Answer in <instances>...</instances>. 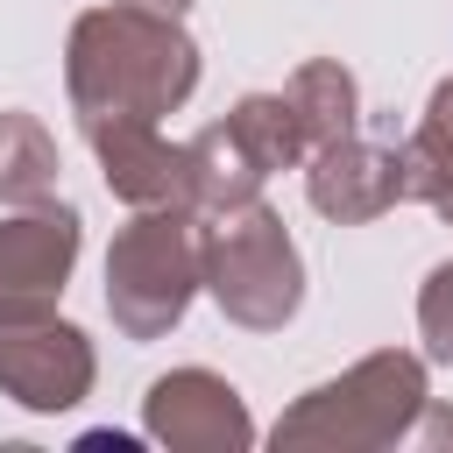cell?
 <instances>
[{
  "mask_svg": "<svg viewBox=\"0 0 453 453\" xmlns=\"http://www.w3.org/2000/svg\"><path fill=\"white\" fill-rule=\"evenodd\" d=\"M64 78H71L78 127L85 120H163V113H177L191 99L198 50L177 28V14L113 0V7L78 14Z\"/></svg>",
  "mask_w": 453,
  "mask_h": 453,
  "instance_id": "6da1fadb",
  "label": "cell"
},
{
  "mask_svg": "<svg viewBox=\"0 0 453 453\" xmlns=\"http://www.w3.org/2000/svg\"><path fill=\"white\" fill-rule=\"evenodd\" d=\"M0 389L28 411H71L92 389V347L64 319H0Z\"/></svg>",
  "mask_w": 453,
  "mask_h": 453,
  "instance_id": "8992f818",
  "label": "cell"
},
{
  "mask_svg": "<svg viewBox=\"0 0 453 453\" xmlns=\"http://www.w3.org/2000/svg\"><path fill=\"white\" fill-rule=\"evenodd\" d=\"M205 283V234L177 205H134L106 255V311L127 340H156L184 319L191 290Z\"/></svg>",
  "mask_w": 453,
  "mask_h": 453,
  "instance_id": "7a4b0ae2",
  "label": "cell"
},
{
  "mask_svg": "<svg viewBox=\"0 0 453 453\" xmlns=\"http://www.w3.org/2000/svg\"><path fill=\"white\" fill-rule=\"evenodd\" d=\"M418 326H425L432 354H439V361H453V262H439V269L425 276V297H418Z\"/></svg>",
  "mask_w": 453,
  "mask_h": 453,
  "instance_id": "5bb4252c",
  "label": "cell"
},
{
  "mask_svg": "<svg viewBox=\"0 0 453 453\" xmlns=\"http://www.w3.org/2000/svg\"><path fill=\"white\" fill-rule=\"evenodd\" d=\"M191 149V184H198V212H226V205H248L255 184L269 170H290L311 156V134L290 106V92H255L241 99L226 120H212Z\"/></svg>",
  "mask_w": 453,
  "mask_h": 453,
  "instance_id": "5b68a950",
  "label": "cell"
},
{
  "mask_svg": "<svg viewBox=\"0 0 453 453\" xmlns=\"http://www.w3.org/2000/svg\"><path fill=\"white\" fill-rule=\"evenodd\" d=\"M304 191H311V205H319L326 219L361 226V219H375V212H389V205L403 198V156H396V149H375V142L340 134V142L311 149Z\"/></svg>",
  "mask_w": 453,
  "mask_h": 453,
  "instance_id": "30bf717a",
  "label": "cell"
},
{
  "mask_svg": "<svg viewBox=\"0 0 453 453\" xmlns=\"http://www.w3.org/2000/svg\"><path fill=\"white\" fill-rule=\"evenodd\" d=\"M85 142L99 149L106 191H120L127 205H177V212H198L191 149H170V142L156 134V120H85Z\"/></svg>",
  "mask_w": 453,
  "mask_h": 453,
  "instance_id": "ba28073f",
  "label": "cell"
},
{
  "mask_svg": "<svg viewBox=\"0 0 453 453\" xmlns=\"http://www.w3.org/2000/svg\"><path fill=\"white\" fill-rule=\"evenodd\" d=\"M149 432L177 453H234L255 439L234 382H219L205 368H177V375L149 382Z\"/></svg>",
  "mask_w": 453,
  "mask_h": 453,
  "instance_id": "9c48e42d",
  "label": "cell"
},
{
  "mask_svg": "<svg viewBox=\"0 0 453 453\" xmlns=\"http://www.w3.org/2000/svg\"><path fill=\"white\" fill-rule=\"evenodd\" d=\"M418 411H425V368L411 354H368L340 382L283 411L276 446H389L411 432Z\"/></svg>",
  "mask_w": 453,
  "mask_h": 453,
  "instance_id": "277c9868",
  "label": "cell"
},
{
  "mask_svg": "<svg viewBox=\"0 0 453 453\" xmlns=\"http://www.w3.org/2000/svg\"><path fill=\"white\" fill-rule=\"evenodd\" d=\"M205 290L219 297V311L234 326H255V333H276L297 297H304V262L283 234V219L248 198V205H226L219 226L205 234Z\"/></svg>",
  "mask_w": 453,
  "mask_h": 453,
  "instance_id": "3957f363",
  "label": "cell"
},
{
  "mask_svg": "<svg viewBox=\"0 0 453 453\" xmlns=\"http://www.w3.org/2000/svg\"><path fill=\"white\" fill-rule=\"evenodd\" d=\"M396 156H403V198H439V191L453 184V78L432 92L418 134H411Z\"/></svg>",
  "mask_w": 453,
  "mask_h": 453,
  "instance_id": "4fadbf2b",
  "label": "cell"
},
{
  "mask_svg": "<svg viewBox=\"0 0 453 453\" xmlns=\"http://www.w3.org/2000/svg\"><path fill=\"white\" fill-rule=\"evenodd\" d=\"M78 262V212L28 205L0 226V319H42Z\"/></svg>",
  "mask_w": 453,
  "mask_h": 453,
  "instance_id": "52a82bcc",
  "label": "cell"
},
{
  "mask_svg": "<svg viewBox=\"0 0 453 453\" xmlns=\"http://www.w3.org/2000/svg\"><path fill=\"white\" fill-rule=\"evenodd\" d=\"M283 92H290V106H297V120H304L311 149H326V142L354 134L361 92H354V78H347V71H340L333 57H311V64H297V78H290Z\"/></svg>",
  "mask_w": 453,
  "mask_h": 453,
  "instance_id": "7c38bea8",
  "label": "cell"
},
{
  "mask_svg": "<svg viewBox=\"0 0 453 453\" xmlns=\"http://www.w3.org/2000/svg\"><path fill=\"white\" fill-rule=\"evenodd\" d=\"M127 7H156V14H184L191 0H127Z\"/></svg>",
  "mask_w": 453,
  "mask_h": 453,
  "instance_id": "9a60e30c",
  "label": "cell"
},
{
  "mask_svg": "<svg viewBox=\"0 0 453 453\" xmlns=\"http://www.w3.org/2000/svg\"><path fill=\"white\" fill-rule=\"evenodd\" d=\"M57 191V142L35 113H0V198L42 205Z\"/></svg>",
  "mask_w": 453,
  "mask_h": 453,
  "instance_id": "8fae6325",
  "label": "cell"
},
{
  "mask_svg": "<svg viewBox=\"0 0 453 453\" xmlns=\"http://www.w3.org/2000/svg\"><path fill=\"white\" fill-rule=\"evenodd\" d=\"M432 205H439V212H446V219H453V184H446V191H439V198H432Z\"/></svg>",
  "mask_w": 453,
  "mask_h": 453,
  "instance_id": "2e32d148",
  "label": "cell"
}]
</instances>
